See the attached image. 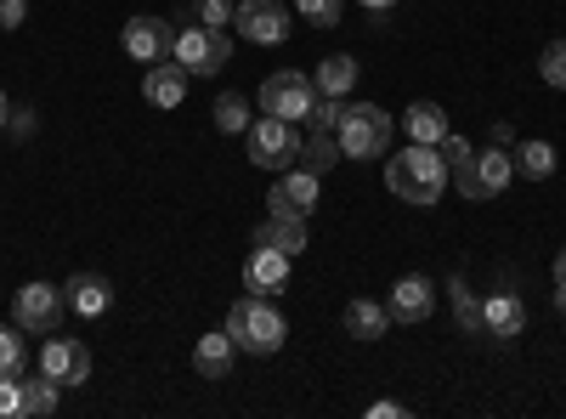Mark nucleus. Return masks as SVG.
<instances>
[{"mask_svg": "<svg viewBox=\"0 0 566 419\" xmlns=\"http://www.w3.org/2000/svg\"><path fill=\"white\" fill-rule=\"evenodd\" d=\"M368 419H408V408H402V402H374Z\"/></svg>", "mask_w": 566, "mask_h": 419, "instance_id": "nucleus-36", "label": "nucleus"}, {"mask_svg": "<svg viewBox=\"0 0 566 419\" xmlns=\"http://www.w3.org/2000/svg\"><path fill=\"white\" fill-rule=\"evenodd\" d=\"M255 244H272L283 255H301L306 250V216H266L255 227Z\"/></svg>", "mask_w": 566, "mask_h": 419, "instance_id": "nucleus-19", "label": "nucleus"}, {"mask_svg": "<svg viewBox=\"0 0 566 419\" xmlns=\"http://www.w3.org/2000/svg\"><path fill=\"white\" fill-rule=\"evenodd\" d=\"M290 266H295V255H283L272 244H255L250 261H244V290L250 295H283L290 290Z\"/></svg>", "mask_w": 566, "mask_h": 419, "instance_id": "nucleus-12", "label": "nucleus"}, {"mask_svg": "<svg viewBox=\"0 0 566 419\" xmlns=\"http://www.w3.org/2000/svg\"><path fill=\"white\" fill-rule=\"evenodd\" d=\"M63 301H69L74 317H103L114 306V284H108V277H97V272H74L69 284H63Z\"/></svg>", "mask_w": 566, "mask_h": 419, "instance_id": "nucleus-16", "label": "nucleus"}, {"mask_svg": "<svg viewBox=\"0 0 566 419\" xmlns=\"http://www.w3.org/2000/svg\"><path fill=\"white\" fill-rule=\"evenodd\" d=\"M170 57L193 80H210V74H221L232 63V34L227 29H205V23H187V29H176Z\"/></svg>", "mask_w": 566, "mask_h": 419, "instance_id": "nucleus-4", "label": "nucleus"}, {"mask_svg": "<svg viewBox=\"0 0 566 419\" xmlns=\"http://www.w3.org/2000/svg\"><path fill=\"white\" fill-rule=\"evenodd\" d=\"M317 181H323V176H312L306 165H290V170H277L272 193H266L272 216H312V210H317Z\"/></svg>", "mask_w": 566, "mask_h": 419, "instance_id": "nucleus-10", "label": "nucleus"}, {"mask_svg": "<svg viewBox=\"0 0 566 419\" xmlns=\"http://www.w3.org/2000/svg\"><path fill=\"white\" fill-rule=\"evenodd\" d=\"M295 12H301L312 29H335V23H340V0H295Z\"/></svg>", "mask_w": 566, "mask_h": 419, "instance_id": "nucleus-30", "label": "nucleus"}, {"mask_svg": "<svg viewBox=\"0 0 566 419\" xmlns=\"http://www.w3.org/2000/svg\"><path fill=\"white\" fill-rule=\"evenodd\" d=\"M301 165L312 170V176H328L340 165V143H335V130H312V136H301Z\"/></svg>", "mask_w": 566, "mask_h": 419, "instance_id": "nucleus-23", "label": "nucleus"}, {"mask_svg": "<svg viewBox=\"0 0 566 419\" xmlns=\"http://www.w3.org/2000/svg\"><path fill=\"white\" fill-rule=\"evenodd\" d=\"M7 119H12V103H7V91H0V130H7Z\"/></svg>", "mask_w": 566, "mask_h": 419, "instance_id": "nucleus-38", "label": "nucleus"}, {"mask_svg": "<svg viewBox=\"0 0 566 419\" xmlns=\"http://www.w3.org/2000/svg\"><path fill=\"white\" fill-rule=\"evenodd\" d=\"M255 125V103L239 97V91H227V97H216V130L221 136H244Z\"/></svg>", "mask_w": 566, "mask_h": 419, "instance_id": "nucleus-24", "label": "nucleus"}, {"mask_svg": "<svg viewBox=\"0 0 566 419\" xmlns=\"http://www.w3.org/2000/svg\"><path fill=\"white\" fill-rule=\"evenodd\" d=\"M431 306H437V284H431V277H419V272L397 277L391 301H386L391 323H424V317H431Z\"/></svg>", "mask_w": 566, "mask_h": 419, "instance_id": "nucleus-13", "label": "nucleus"}, {"mask_svg": "<svg viewBox=\"0 0 566 419\" xmlns=\"http://www.w3.org/2000/svg\"><path fill=\"white\" fill-rule=\"evenodd\" d=\"M402 130H408V143H442L448 136V108L442 103H413L408 114H402Z\"/></svg>", "mask_w": 566, "mask_h": 419, "instance_id": "nucleus-20", "label": "nucleus"}, {"mask_svg": "<svg viewBox=\"0 0 566 419\" xmlns=\"http://www.w3.org/2000/svg\"><path fill=\"white\" fill-rule=\"evenodd\" d=\"M555 295H566V250L555 255Z\"/></svg>", "mask_w": 566, "mask_h": 419, "instance_id": "nucleus-37", "label": "nucleus"}, {"mask_svg": "<svg viewBox=\"0 0 566 419\" xmlns=\"http://www.w3.org/2000/svg\"><path fill=\"white\" fill-rule=\"evenodd\" d=\"M227 335L250 357H272V352H283V341H290V323H283V312L272 306V295H250L244 290L239 301H232V312H227Z\"/></svg>", "mask_w": 566, "mask_h": 419, "instance_id": "nucleus-1", "label": "nucleus"}, {"mask_svg": "<svg viewBox=\"0 0 566 419\" xmlns=\"http://www.w3.org/2000/svg\"><path fill=\"white\" fill-rule=\"evenodd\" d=\"M244 136H250V159H255L261 170H290V165H301V130H295V119L261 114Z\"/></svg>", "mask_w": 566, "mask_h": 419, "instance_id": "nucleus-5", "label": "nucleus"}, {"mask_svg": "<svg viewBox=\"0 0 566 419\" xmlns=\"http://www.w3.org/2000/svg\"><path fill=\"white\" fill-rule=\"evenodd\" d=\"M69 301L57 284H23L18 301H12V323L23 335H57V323H63Z\"/></svg>", "mask_w": 566, "mask_h": 419, "instance_id": "nucleus-7", "label": "nucleus"}, {"mask_svg": "<svg viewBox=\"0 0 566 419\" xmlns=\"http://www.w3.org/2000/svg\"><path fill=\"white\" fill-rule=\"evenodd\" d=\"M391 136H397V119L380 103H346L340 108V125H335L340 159H380V154H391Z\"/></svg>", "mask_w": 566, "mask_h": 419, "instance_id": "nucleus-3", "label": "nucleus"}, {"mask_svg": "<svg viewBox=\"0 0 566 419\" xmlns=\"http://www.w3.org/2000/svg\"><path fill=\"white\" fill-rule=\"evenodd\" d=\"M363 7H368V12H391V7H397V0H363Z\"/></svg>", "mask_w": 566, "mask_h": 419, "instance_id": "nucleus-39", "label": "nucleus"}, {"mask_svg": "<svg viewBox=\"0 0 566 419\" xmlns=\"http://www.w3.org/2000/svg\"><path fill=\"white\" fill-rule=\"evenodd\" d=\"M232 29L255 45H283L290 40V12H283V0H239V12H232Z\"/></svg>", "mask_w": 566, "mask_h": 419, "instance_id": "nucleus-9", "label": "nucleus"}, {"mask_svg": "<svg viewBox=\"0 0 566 419\" xmlns=\"http://www.w3.org/2000/svg\"><path fill=\"white\" fill-rule=\"evenodd\" d=\"M437 154H442V159H448V170H453V165H464V159H470V154H476V148H470V143H464V136H453V130H448V136H442V143H437Z\"/></svg>", "mask_w": 566, "mask_h": 419, "instance_id": "nucleus-33", "label": "nucleus"}, {"mask_svg": "<svg viewBox=\"0 0 566 419\" xmlns=\"http://www.w3.org/2000/svg\"><path fill=\"white\" fill-rule=\"evenodd\" d=\"M312 85H317V97H346V91L357 85V57H323L317 63V74H312Z\"/></svg>", "mask_w": 566, "mask_h": 419, "instance_id": "nucleus-22", "label": "nucleus"}, {"mask_svg": "<svg viewBox=\"0 0 566 419\" xmlns=\"http://www.w3.org/2000/svg\"><path fill=\"white\" fill-rule=\"evenodd\" d=\"M522 329H527V306H522V295H515V290H499V295L482 301V335L515 341Z\"/></svg>", "mask_w": 566, "mask_h": 419, "instance_id": "nucleus-14", "label": "nucleus"}, {"mask_svg": "<svg viewBox=\"0 0 566 419\" xmlns=\"http://www.w3.org/2000/svg\"><path fill=\"white\" fill-rule=\"evenodd\" d=\"M555 301H560V317H566V295H555Z\"/></svg>", "mask_w": 566, "mask_h": 419, "instance_id": "nucleus-40", "label": "nucleus"}, {"mask_svg": "<svg viewBox=\"0 0 566 419\" xmlns=\"http://www.w3.org/2000/svg\"><path fill=\"white\" fill-rule=\"evenodd\" d=\"M40 368L57 386H85L91 380V346L74 341V335H52V341H45V352H40Z\"/></svg>", "mask_w": 566, "mask_h": 419, "instance_id": "nucleus-11", "label": "nucleus"}, {"mask_svg": "<svg viewBox=\"0 0 566 419\" xmlns=\"http://www.w3.org/2000/svg\"><path fill=\"white\" fill-rule=\"evenodd\" d=\"M340 108H346L340 97H317V103L306 108V125H312V130H335V125H340Z\"/></svg>", "mask_w": 566, "mask_h": 419, "instance_id": "nucleus-32", "label": "nucleus"}, {"mask_svg": "<svg viewBox=\"0 0 566 419\" xmlns=\"http://www.w3.org/2000/svg\"><path fill=\"white\" fill-rule=\"evenodd\" d=\"M0 413H23V375L0 380Z\"/></svg>", "mask_w": 566, "mask_h": 419, "instance_id": "nucleus-34", "label": "nucleus"}, {"mask_svg": "<svg viewBox=\"0 0 566 419\" xmlns=\"http://www.w3.org/2000/svg\"><path fill=\"white\" fill-rule=\"evenodd\" d=\"M232 0H193V18L205 23V29H232Z\"/></svg>", "mask_w": 566, "mask_h": 419, "instance_id": "nucleus-31", "label": "nucleus"}, {"mask_svg": "<svg viewBox=\"0 0 566 419\" xmlns=\"http://www.w3.org/2000/svg\"><path fill=\"white\" fill-rule=\"evenodd\" d=\"M317 103V85H312V74H301V69H283V74H266V85H261V97H255V108L261 114H277V119H306V108Z\"/></svg>", "mask_w": 566, "mask_h": 419, "instance_id": "nucleus-6", "label": "nucleus"}, {"mask_svg": "<svg viewBox=\"0 0 566 419\" xmlns=\"http://www.w3.org/2000/svg\"><path fill=\"white\" fill-rule=\"evenodd\" d=\"M187 74L176 57L170 63H148V74H142V97H148V108H181V97H187Z\"/></svg>", "mask_w": 566, "mask_h": 419, "instance_id": "nucleus-15", "label": "nucleus"}, {"mask_svg": "<svg viewBox=\"0 0 566 419\" xmlns=\"http://www.w3.org/2000/svg\"><path fill=\"white\" fill-rule=\"evenodd\" d=\"M386 188L408 205H437L442 188H448V159L431 148V143H413L408 154H391L386 165Z\"/></svg>", "mask_w": 566, "mask_h": 419, "instance_id": "nucleus-2", "label": "nucleus"}, {"mask_svg": "<svg viewBox=\"0 0 566 419\" xmlns=\"http://www.w3.org/2000/svg\"><path fill=\"white\" fill-rule=\"evenodd\" d=\"M515 170H522V176H533V181L555 176V148L533 136V143H522V148H515Z\"/></svg>", "mask_w": 566, "mask_h": 419, "instance_id": "nucleus-27", "label": "nucleus"}, {"mask_svg": "<svg viewBox=\"0 0 566 419\" xmlns=\"http://www.w3.org/2000/svg\"><path fill=\"white\" fill-rule=\"evenodd\" d=\"M119 45H125L130 63H165L170 45H176V29H170L165 18H148V12H142V18H125Z\"/></svg>", "mask_w": 566, "mask_h": 419, "instance_id": "nucleus-8", "label": "nucleus"}, {"mask_svg": "<svg viewBox=\"0 0 566 419\" xmlns=\"http://www.w3.org/2000/svg\"><path fill=\"white\" fill-rule=\"evenodd\" d=\"M232 352H239V346H232L227 329L199 335V346H193V368H199L205 380H227V375H232Z\"/></svg>", "mask_w": 566, "mask_h": 419, "instance_id": "nucleus-18", "label": "nucleus"}, {"mask_svg": "<svg viewBox=\"0 0 566 419\" xmlns=\"http://www.w3.org/2000/svg\"><path fill=\"white\" fill-rule=\"evenodd\" d=\"M448 301H453L459 329H476V335H482V301H476V290H470L464 277H448Z\"/></svg>", "mask_w": 566, "mask_h": 419, "instance_id": "nucleus-26", "label": "nucleus"}, {"mask_svg": "<svg viewBox=\"0 0 566 419\" xmlns=\"http://www.w3.org/2000/svg\"><path fill=\"white\" fill-rule=\"evenodd\" d=\"M29 18V0H0V29H18Z\"/></svg>", "mask_w": 566, "mask_h": 419, "instance_id": "nucleus-35", "label": "nucleus"}, {"mask_svg": "<svg viewBox=\"0 0 566 419\" xmlns=\"http://www.w3.org/2000/svg\"><path fill=\"white\" fill-rule=\"evenodd\" d=\"M23 413L40 419V413H57V380L40 368V380H23Z\"/></svg>", "mask_w": 566, "mask_h": 419, "instance_id": "nucleus-28", "label": "nucleus"}, {"mask_svg": "<svg viewBox=\"0 0 566 419\" xmlns=\"http://www.w3.org/2000/svg\"><path fill=\"white\" fill-rule=\"evenodd\" d=\"M391 329V312L374 301H346V335L352 341H380Z\"/></svg>", "mask_w": 566, "mask_h": 419, "instance_id": "nucleus-21", "label": "nucleus"}, {"mask_svg": "<svg viewBox=\"0 0 566 419\" xmlns=\"http://www.w3.org/2000/svg\"><path fill=\"white\" fill-rule=\"evenodd\" d=\"M538 74H544V85L566 91V40H549V45H544V57H538Z\"/></svg>", "mask_w": 566, "mask_h": 419, "instance_id": "nucleus-29", "label": "nucleus"}, {"mask_svg": "<svg viewBox=\"0 0 566 419\" xmlns=\"http://www.w3.org/2000/svg\"><path fill=\"white\" fill-rule=\"evenodd\" d=\"M29 368V346H23V329L18 323H0V380H18Z\"/></svg>", "mask_w": 566, "mask_h": 419, "instance_id": "nucleus-25", "label": "nucleus"}, {"mask_svg": "<svg viewBox=\"0 0 566 419\" xmlns=\"http://www.w3.org/2000/svg\"><path fill=\"white\" fill-rule=\"evenodd\" d=\"M510 170H515V154H504L499 143L488 154H476V205H488L510 188Z\"/></svg>", "mask_w": 566, "mask_h": 419, "instance_id": "nucleus-17", "label": "nucleus"}]
</instances>
